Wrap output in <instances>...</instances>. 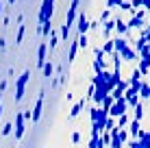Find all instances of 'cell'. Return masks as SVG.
<instances>
[{
    "mask_svg": "<svg viewBox=\"0 0 150 148\" xmlns=\"http://www.w3.org/2000/svg\"><path fill=\"white\" fill-rule=\"evenodd\" d=\"M52 13H54V0H41V9H39V24L52 22Z\"/></svg>",
    "mask_w": 150,
    "mask_h": 148,
    "instance_id": "6da1fadb",
    "label": "cell"
},
{
    "mask_svg": "<svg viewBox=\"0 0 150 148\" xmlns=\"http://www.w3.org/2000/svg\"><path fill=\"white\" fill-rule=\"evenodd\" d=\"M28 79H30V70H24V72L18 76V81H15V103H20V100L24 98V91H26Z\"/></svg>",
    "mask_w": 150,
    "mask_h": 148,
    "instance_id": "7a4b0ae2",
    "label": "cell"
},
{
    "mask_svg": "<svg viewBox=\"0 0 150 148\" xmlns=\"http://www.w3.org/2000/svg\"><path fill=\"white\" fill-rule=\"evenodd\" d=\"M24 131H26V118H24V111L15 113V140H22Z\"/></svg>",
    "mask_w": 150,
    "mask_h": 148,
    "instance_id": "3957f363",
    "label": "cell"
},
{
    "mask_svg": "<svg viewBox=\"0 0 150 148\" xmlns=\"http://www.w3.org/2000/svg\"><path fill=\"white\" fill-rule=\"evenodd\" d=\"M126 109H128V103L124 98H120V100H115L113 103V107H111V111H109V118H120V115H124L126 113Z\"/></svg>",
    "mask_w": 150,
    "mask_h": 148,
    "instance_id": "277c9868",
    "label": "cell"
},
{
    "mask_svg": "<svg viewBox=\"0 0 150 148\" xmlns=\"http://www.w3.org/2000/svg\"><path fill=\"white\" fill-rule=\"evenodd\" d=\"M87 30H89V18L85 15V11H79V18H76V33L87 35Z\"/></svg>",
    "mask_w": 150,
    "mask_h": 148,
    "instance_id": "5b68a950",
    "label": "cell"
},
{
    "mask_svg": "<svg viewBox=\"0 0 150 148\" xmlns=\"http://www.w3.org/2000/svg\"><path fill=\"white\" fill-rule=\"evenodd\" d=\"M46 55H48V44L41 42L39 48H37V68H44V65L48 63V57H46Z\"/></svg>",
    "mask_w": 150,
    "mask_h": 148,
    "instance_id": "8992f818",
    "label": "cell"
},
{
    "mask_svg": "<svg viewBox=\"0 0 150 148\" xmlns=\"http://www.w3.org/2000/svg\"><path fill=\"white\" fill-rule=\"evenodd\" d=\"M79 48H81V46H79V33H76V37L70 42V48H68V61H70V63L76 59V52H79Z\"/></svg>",
    "mask_w": 150,
    "mask_h": 148,
    "instance_id": "52a82bcc",
    "label": "cell"
},
{
    "mask_svg": "<svg viewBox=\"0 0 150 148\" xmlns=\"http://www.w3.org/2000/svg\"><path fill=\"white\" fill-rule=\"evenodd\" d=\"M109 148H124V142L120 140V129L117 126L111 131V146Z\"/></svg>",
    "mask_w": 150,
    "mask_h": 148,
    "instance_id": "ba28073f",
    "label": "cell"
},
{
    "mask_svg": "<svg viewBox=\"0 0 150 148\" xmlns=\"http://www.w3.org/2000/svg\"><path fill=\"white\" fill-rule=\"evenodd\" d=\"M115 33H117V37H126L128 35V24L124 22V20H120V18L115 20Z\"/></svg>",
    "mask_w": 150,
    "mask_h": 148,
    "instance_id": "9c48e42d",
    "label": "cell"
},
{
    "mask_svg": "<svg viewBox=\"0 0 150 148\" xmlns=\"http://www.w3.org/2000/svg\"><path fill=\"white\" fill-rule=\"evenodd\" d=\"M117 55H120V59H122V61H135V59H137V52L133 50V46L124 48L122 52H117Z\"/></svg>",
    "mask_w": 150,
    "mask_h": 148,
    "instance_id": "30bf717a",
    "label": "cell"
},
{
    "mask_svg": "<svg viewBox=\"0 0 150 148\" xmlns=\"http://www.w3.org/2000/svg\"><path fill=\"white\" fill-rule=\"evenodd\" d=\"M139 133H142V122H139V120H133L131 124H128V135H133V140H137Z\"/></svg>",
    "mask_w": 150,
    "mask_h": 148,
    "instance_id": "8fae6325",
    "label": "cell"
},
{
    "mask_svg": "<svg viewBox=\"0 0 150 148\" xmlns=\"http://www.w3.org/2000/svg\"><path fill=\"white\" fill-rule=\"evenodd\" d=\"M128 30H135V28H142L144 26V18H137V15H131V20H128Z\"/></svg>",
    "mask_w": 150,
    "mask_h": 148,
    "instance_id": "7c38bea8",
    "label": "cell"
},
{
    "mask_svg": "<svg viewBox=\"0 0 150 148\" xmlns=\"http://www.w3.org/2000/svg\"><path fill=\"white\" fill-rule=\"evenodd\" d=\"M83 107H85V98L79 100V103L72 107V109H70V113H68V118H79V115H81V111H83Z\"/></svg>",
    "mask_w": 150,
    "mask_h": 148,
    "instance_id": "4fadbf2b",
    "label": "cell"
},
{
    "mask_svg": "<svg viewBox=\"0 0 150 148\" xmlns=\"http://www.w3.org/2000/svg\"><path fill=\"white\" fill-rule=\"evenodd\" d=\"M113 44H115V52H122L124 48L131 46V42H128L126 37H115V39H113Z\"/></svg>",
    "mask_w": 150,
    "mask_h": 148,
    "instance_id": "5bb4252c",
    "label": "cell"
},
{
    "mask_svg": "<svg viewBox=\"0 0 150 148\" xmlns=\"http://www.w3.org/2000/svg\"><path fill=\"white\" fill-rule=\"evenodd\" d=\"M111 30H115V20H109V22L102 24V33H105V39H109Z\"/></svg>",
    "mask_w": 150,
    "mask_h": 148,
    "instance_id": "9a60e30c",
    "label": "cell"
},
{
    "mask_svg": "<svg viewBox=\"0 0 150 148\" xmlns=\"http://www.w3.org/2000/svg\"><path fill=\"white\" fill-rule=\"evenodd\" d=\"M139 98L150 100V83H144V81H142V87H139Z\"/></svg>",
    "mask_w": 150,
    "mask_h": 148,
    "instance_id": "2e32d148",
    "label": "cell"
},
{
    "mask_svg": "<svg viewBox=\"0 0 150 148\" xmlns=\"http://www.w3.org/2000/svg\"><path fill=\"white\" fill-rule=\"evenodd\" d=\"M102 52H105V55H113V52H115V44H113V39H105V44H102Z\"/></svg>",
    "mask_w": 150,
    "mask_h": 148,
    "instance_id": "e0dca14e",
    "label": "cell"
},
{
    "mask_svg": "<svg viewBox=\"0 0 150 148\" xmlns=\"http://www.w3.org/2000/svg\"><path fill=\"white\" fill-rule=\"evenodd\" d=\"M41 72H44V79H50V76L54 74V65H52V61H48V63L41 68Z\"/></svg>",
    "mask_w": 150,
    "mask_h": 148,
    "instance_id": "ac0fdd59",
    "label": "cell"
},
{
    "mask_svg": "<svg viewBox=\"0 0 150 148\" xmlns=\"http://www.w3.org/2000/svg\"><path fill=\"white\" fill-rule=\"evenodd\" d=\"M115 122H117V129H128V124H131V120H128V113L120 115V118H117Z\"/></svg>",
    "mask_w": 150,
    "mask_h": 148,
    "instance_id": "d6986e66",
    "label": "cell"
},
{
    "mask_svg": "<svg viewBox=\"0 0 150 148\" xmlns=\"http://www.w3.org/2000/svg\"><path fill=\"white\" fill-rule=\"evenodd\" d=\"M94 72L102 74L105 72V59H94Z\"/></svg>",
    "mask_w": 150,
    "mask_h": 148,
    "instance_id": "ffe728a7",
    "label": "cell"
},
{
    "mask_svg": "<svg viewBox=\"0 0 150 148\" xmlns=\"http://www.w3.org/2000/svg\"><path fill=\"white\" fill-rule=\"evenodd\" d=\"M70 30H72V28H68V26H65V24H61V33H59L61 42H65V44H68V37H70Z\"/></svg>",
    "mask_w": 150,
    "mask_h": 148,
    "instance_id": "44dd1931",
    "label": "cell"
},
{
    "mask_svg": "<svg viewBox=\"0 0 150 148\" xmlns=\"http://www.w3.org/2000/svg\"><path fill=\"white\" fill-rule=\"evenodd\" d=\"M100 111H102V107H91V109H89V118H91V122H96L98 118H100Z\"/></svg>",
    "mask_w": 150,
    "mask_h": 148,
    "instance_id": "7402d4cb",
    "label": "cell"
},
{
    "mask_svg": "<svg viewBox=\"0 0 150 148\" xmlns=\"http://www.w3.org/2000/svg\"><path fill=\"white\" fill-rule=\"evenodd\" d=\"M13 131H15V129H13V124H11V122H7V124H4L2 129H0V135H4V137H7V135H11Z\"/></svg>",
    "mask_w": 150,
    "mask_h": 148,
    "instance_id": "603a6c76",
    "label": "cell"
},
{
    "mask_svg": "<svg viewBox=\"0 0 150 148\" xmlns=\"http://www.w3.org/2000/svg\"><path fill=\"white\" fill-rule=\"evenodd\" d=\"M113 103H115V100H113V96L109 94L107 96L105 100H102V109H107V111H111V107H113Z\"/></svg>",
    "mask_w": 150,
    "mask_h": 148,
    "instance_id": "cb8c5ba5",
    "label": "cell"
},
{
    "mask_svg": "<svg viewBox=\"0 0 150 148\" xmlns=\"http://www.w3.org/2000/svg\"><path fill=\"white\" fill-rule=\"evenodd\" d=\"M109 20H111V11H109V9H105V11L100 13V18H98V22L105 24V22H109Z\"/></svg>",
    "mask_w": 150,
    "mask_h": 148,
    "instance_id": "d4e9b609",
    "label": "cell"
},
{
    "mask_svg": "<svg viewBox=\"0 0 150 148\" xmlns=\"http://www.w3.org/2000/svg\"><path fill=\"white\" fill-rule=\"evenodd\" d=\"M24 33H26V26H24V24H22V26H18V35H15V44H20V42L24 39Z\"/></svg>",
    "mask_w": 150,
    "mask_h": 148,
    "instance_id": "484cf974",
    "label": "cell"
},
{
    "mask_svg": "<svg viewBox=\"0 0 150 148\" xmlns=\"http://www.w3.org/2000/svg\"><path fill=\"white\" fill-rule=\"evenodd\" d=\"M120 9H122V11H131L133 15H135V9H133V4H131V0H124V2L120 4Z\"/></svg>",
    "mask_w": 150,
    "mask_h": 148,
    "instance_id": "4316f807",
    "label": "cell"
},
{
    "mask_svg": "<svg viewBox=\"0 0 150 148\" xmlns=\"http://www.w3.org/2000/svg\"><path fill=\"white\" fill-rule=\"evenodd\" d=\"M133 111H135V120H139V122H142V118H144V107H142V103H139V105H137Z\"/></svg>",
    "mask_w": 150,
    "mask_h": 148,
    "instance_id": "83f0119b",
    "label": "cell"
},
{
    "mask_svg": "<svg viewBox=\"0 0 150 148\" xmlns=\"http://www.w3.org/2000/svg\"><path fill=\"white\" fill-rule=\"evenodd\" d=\"M59 39H61V37H59V35H57L54 30H52V33H50V48H57V44H59Z\"/></svg>",
    "mask_w": 150,
    "mask_h": 148,
    "instance_id": "f1b7e54d",
    "label": "cell"
},
{
    "mask_svg": "<svg viewBox=\"0 0 150 148\" xmlns=\"http://www.w3.org/2000/svg\"><path fill=\"white\" fill-rule=\"evenodd\" d=\"M124 2V0H107V9H109V11H111V9H115V7H120V4Z\"/></svg>",
    "mask_w": 150,
    "mask_h": 148,
    "instance_id": "f546056e",
    "label": "cell"
},
{
    "mask_svg": "<svg viewBox=\"0 0 150 148\" xmlns=\"http://www.w3.org/2000/svg\"><path fill=\"white\" fill-rule=\"evenodd\" d=\"M100 137H102V144H105V146H111V133H109V131H105Z\"/></svg>",
    "mask_w": 150,
    "mask_h": 148,
    "instance_id": "4dcf8cb0",
    "label": "cell"
},
{
    "mask_svg": "<svg viewBox=\"0 0 150 148\" xmlns=\"http://www.w3.org/2000/svg\"><path fill=\"white\" fill-rule=\"evenodd\" d=\"M79 46H81V48H87V46H89V39H87V35H79Z\"/></svg>",
    "mask_w": 150,
    "mask_h": 148,
    "instance_id": "1f68e13d",
    "label": "cell"
},
{
    "mask_svg": "<svg viewBox=\"0 0 150 148\" xmlns=\"http://www.w3.org/2000/svg\"><path fill=\"white\" fill-rule=\"evenodd\" d=\"M102 57H105L102 48H94V59H102Z\"/></svg>",
    "mask_w": 150,
    "mask_h": 148,
    "instance_id": "d6a6232c",
    "label": "cell"
},
{
    "mask_svg": "<svg viewBox=\"0 0 150 148\" xmlns=\"http://www.w3.org/2000/svg\"><path fill=\"white\" fill-rule=\"evenodd\" d=\"M131 4H133V9H135V13H137V9H144L142 7V0H131Z\"/></svg>",
    "mask_w": 150,
    "mask_h": 148,
    "instance_id": "836d02e7",
    "label": "cell"
},
{
    "mask_svg": "<svg viewBox=\"0 0 150 148\" xmlns=\"http://www.w3.org/2000/svg\"><path fill=\"white\" fill-rule=\"evenodd\" d=\"M142 7H144V11L150 13V0H142Z\"/></svg>",
    "mask_w": 150,
    "mask_h": 148,
    "instance_id": "e575fe53",
    "label": "cell"
},
{
    "mask_svg": "<svg viewBox=\"0 0 150 148\" xmlns=\"http://www.w3.org/2000/svg\"><path fill=\"white\" fill-rule=\"evenodd\" d=\"M72 142H74V144H79V142H81V133H72Z\"/></svg>",
    "mask_w": 150,
    "mask_h": 148,
    "instance_id": "d590c367",
    "label": "cell"
},
{
    "mask_svg": "<svg viewBox=\"0 0 150 148\" xmlns=\"http://www.w3.org/2000/svg\"><path fill=\"white\" fill-rule=\"evenodd\" d=\"M98 26H100V22H98V20H94V22L89 20V28H98Z\"/></svg>",
    "mask_w": 150,
    "mask_h": 148,
    "instance_id": "8d00e7d4",
    "label": "cell"
},
{
    "mask_svg": "<svg viewBox=\"0 0 150 148\" xmlns=\"http://www.w3.org/2000/svg\"><path fill=\"white\" fill-rule=\"evenodd\" d=\"M4 89H7V79H4V81H2V83H0V94H2V91H4Z\"/></svg>",
    "mask_w": 150,
    "mask_h": 148,
    "instance_id": "74e56055",
    "label": "cell"
},
{
    "mask_svg": "<svg viewBox=\"0 0 150 148\" xmlns=\"http://www.w3.org/2000/svg\"><path fill=\"white\" fill-rule=\"evenodd\" d=\"M70 4H72V7H76V9H79V7H81V0H72Z\"/></svg>",
    "mask_w": 150,
    "mask_h": 148,
    "instance_id": "f35d334b",
    "label": "cell"
},
{
    "mask_svg": "<svg viewBox=\"0 0 150 148\" xmlns=\"http://www.w3.org/2000/svg\"><path fill=\"white\" fill-rule=\"evenodd\" d=\"M0 120H2V94H0Z\"/></svg>",
    "mask_w": 150,
    "mask_h": 148,
    "instance_id": "ab89813d",
    "label": "cell"
},
{
    "mask_svg": "<svg viewBox=\"0 0 150 148\" xmlns=\"http://www.w3.org/2000/svg\"><path fill=\"white\" fill-rule=\"evenodd\" d=\"M9 4H15V0H9Z\"/></svg>",
    "mask_w": 150,
    "mask_h": 148,
    "instance_id": "60d3db41",
    "label": "cell"
},
{
    "mask_svg": "<svg viewBox=\"0 0 150 148\" xmlns=\"http://www.w3.org/2000/svg\"><path fill=\"white\" fill-rule=\"evenodd\" d=\"M148 83H150V72H148Z\"/></svg>",
    "mask_w": 150,
    "mask_h": 148,
    "instance_id": "b9f144b4",
    "label": "cell"
}]
</instances>
